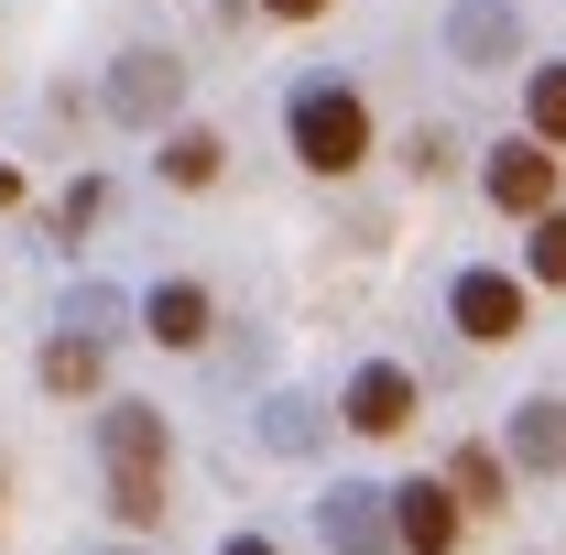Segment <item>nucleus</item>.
<instances>
[{
    "mask_svg": "<svg viewBox=\"0 0 566 555\" xmlns=\"http://www.w3.org/2000/svg\"><path fill=\"white\" fill-rule=\"evenodd\" d=\"M283 132H294V153H305L316 175H349L359 153H370V109H359L349 87H294Z\"/></svg>",
    "mask_w": 566,
    "mask_h": 555,
    "instance_id": "obj_1",
    "label": "nucleus"
},
{
    "mask_svg": "<svg viewBox=\"0 0 566 555\" xmlns=\"http://www.w3.org/2000/svg\"><path fill=\"white\" fill-rule=\"evenodd\" d=\"M316 534H327L338 555H403V534H392V490H370V480H327Z\"/></svg>",
    "mask_w": 566,
    "mask_h": 555,
    "instance_id": "obj_2",
    "label": "nucleus"
},
{
    "mask_svg": "<svg viewBox=\"0 0 566 555\" xmlns=\"http://www.w3.org/2000/svg\"><path fill=\"white\" fill-rule=\"evenodd\" d=\"M175 98H186V66H175V55H153V44L109 66V121H132V132L175 121Z\"/></svg>",
    "mask_w": 566,
    "mask_h": 555,
    "instance_id": "obj_3",
    "label": "nucleus"
},
{
    "mask_svg": "<svg viewBox=\"0 0 566 555\" xmlns=\"http://www.w3.org/2000/svg\"><path fill=\"white\" fill-rule=\"evenodd\" d=\"M447 316H458V338L501 348V338H523V283L512 273H458L447 283Z\"/></svg>",
    "mask_w": 566,
    "mask_h": 555,
    "instance_id": "obj_4",
    "label": "nucleus"
},
{
    "mask_svg": "<svg viewBox=\"0 0 566 555\" xmlns=\"http://www.w3.org/2000/svg\"><path fill=\"white\" fill-rule=\"evenodd\" d=\"M458 490L447 480H403L392 490V534H403V555H458Z\"/></svg>",
    "mask_w": 566,
    "mask_h": 555,
    "instance_id": "obj_5",
    "label": "nucleus"
},
{
    "mask_svg": "<svg viewBox=\"0 0 566 555\" xmlns=\"http://www.w3.org/2000/svg\"><path fill=\"white\" fill-rule=\"evenodd\" d=\"M447 55H458V66H512V55H523V11H512V0H458V11H447Z\"/></svg>",
    "mask_w": 566,
    "mask_h": 555,
    "instance_id": "obj_6",
    "label": "nucleus"
},
{
    "mask_svg": "<svg viewBox=\"0 0 566 555\" xmlns=\"http://www.w3.org/2000/svg\"><path fill=\"white\" fill-rule=\"evenodd\" d=\"M491 208H512V218L556 208V142H501L491 153Z\"/></svg>",
    "mask_w": 566,
    "mask_h": 555,
    "instance_id": "obj_7",
    "label": "nucleus"
},
{
    "mask_svg": "<svg viewBox=\"0 0 566 555\" xmlns=\"http://www.w3.org/2000/svg\"><path fill=\"white\" fill-rule=\"evenodd\" d=\"M338 425H359V436H403L415 425V370L403 359H370L349 381V404H338Z\"/></svg>",
    "mask_w": 566,
    "mask_h": 555,
    "instance_id": "obj_8",
    "label": "nucleus"
},
{
    "mask_svg": "<svg viewBox=\"0 0 566 555\" xmlns=\"http://www.w3.org/2000/svg\"><path fill=\"white\" fill-rule=\"evenodd\" d=\"M98 458L109 469H164V415L153 404H109L98 415Z\"/></svg>",
    "mask_w": 566,
    "mask_h": 555,
    "instance_id": "obj_9",
    "label": "nucleus"
},
{
    "mask_svg": "<svg viewBox=\"0 0 566 555\" xmlns=\"http://www.w3.org/2000/svg\"><path fill=\"white\" fill-rule=\"evenodd\" d=\"M142 327H153V338L164 348H208V294H197V283H153V294H142Z\"/></svg>",
    "mask_w": 566,
    "mask_h": 555,
    "instance_id": "obj_10",
    "label": "nucleus"
},
{
    "mask_svg": "<svg viewBox=\"0 0 566 555\" xmlns=\"http://www.w3.org/2000/svg\"><path fill=\"white\" fill-rule=\"evenodd\" d=\"M512 458H523V469H566V404L556 392H534V404L512 415Z\"/></svg>",
    "mask_w": 566,
    "mask_h": 555,
    "instance_id": "obj_11",
    "label": "nucleus"
},
{
    "mask_svg": "<svg viewBox=\"0 0 566 555\" xmlns=\"http://www.w3.org/2000/svg\"><path fill=\"white\" fill-rule=\"evenodd\" d=\"M164 186H218V132H164Z\"/></svg>",
    "mask_w": 566,
    "mask_h": 555,
    "instance_id": "obj_12",
    "label": "nucleus"
},
{
    "mask_svg": "<svg viewBox=\"0 0 566 555\" xmlns=\"http://www.w3.org/2000/svg\"><path fill=\"white\" fill-rule=\"evenodd\" d=\"M447 490H458L469 512H501V447H458V458H447Z\"/></svg>",
    "mask_w": 566,
    "mask_h": 555,
    "instance_id": "obj_13",
    "label": "nucleus"
},
{
    "mask_svg": "<svg viewBox=\"0 0 566 555\" xmlns=\"http://www.w3.org/2000/svg\"><path fill=\"white\" fill-rule=\"evenodd\" d=\"M44 392H98V338H76V327H66V338L44 348Z\"/></svg>",
    "mask_w": 566,
    "mask_h": 555,
    "instance_id": "obj_14",
    "label": "nucleus"
},
{
    "mask_svg": "<svg viewBox=\"0 0 566 555\" xmlns=\"http://www.w3.org/2000/svg\"><path fill=\"white\" fill-rule=\"evenodd\" d=\"M120 316H132V305H120L109 283H76V294H66V327H76V338H98V348L120 338Z\"/></svg>",
    "mask_w": 566,
    "mask_h": 555,
    "instance_id": "obj_15",
    "label": "nucleus"
},
{
    "mask_svg": "<svg viewBox=\"0 0 566 555\" xmlns=\"http://www.w3.org/2000/svg\"><path fill=\"white\" fill-rule=\"evenodd\" d=\"M109 512L120 523H164V469H109Z\"/></svg>",
    "mask_w": 566,
    "mask_h": 555,
    "instance_id": "obj_16",
    "label": "nucleus"
},
{
    "mask_svg": "<svg viewBox=\"0 0 566 555\" xmlns=\"http://www.w3.org/2000/svg\"><path fill=\"white\" fill-rule=\"evenodd\" d=\"M523 109H534V142H556V153H566V66H534Z\"/></svg>",
    "mask_w": 566,
    "mask_h": 555,
    "instance_id": "obj_17",
    "label": "nucleus"
},
{
    "mask_svg": "<svg viewBox=\"0 0 566 555\" xmlns=\"http://www.w3.org/2000/svg\"><path fill=\"white\" fill-rule=\"evenodd\" d=\"M262 436H273L283 458H305V447H316V404H294V392H273V404H262Z\"/></svg>",
    "mask_w": 566,
    "mask_h": 555,
    "instance_id": "obj_18",
    "label": "nucleus"
},
{
    "mask_svg": "<svg viewBox=\"0 0 566 555\" xmlns=\"http://www.w3.org/2000/svg\"><path fill=\"white\" fill-rule=\"evenodd\" d=\"M534 283H566V208L534 218Z\"/></svg>",
    "mask_w": 566,
    "mask_h": 555,
    "instance_id": "obj_19",
    "label": "nucleus"
},
{
    "mask_svg": "<svg viewBox=\"0 0 566 555\" xmlns=\"http://www.w3.org/2000/svg\"><path fill=\"white\" fill-rule=\"evenodd\" d=\"M98 208H109V186H66V208H55V229H98Z\"/></svg>",
    "mask_w": 566,
    "mask_h": 555,
    "instance_id": "obj_20",
    "label": "nucleus"
},
{
    "mask_svg": "<svg viewBox=\"0 0 566 555\" xmlns=\"http://www.w3.org/2000/svg\"><path fill=\"white\" fill-rule=\"evenodd\" d=\"M262 11H283V22H316V11H327V0H262Z\"/></svg>",
    "mask_w": 566,
    "mask_h": 555,
    "instance_id": "obj_21",
    "label": "nucleus"
},
{
    "mask_svg": "<svg viewBox=\"0 0 566 555\" xmlns=\"http://www.w3.org/2000/svg\"><path fill=\"white\" fill-rule=\"evenodd\" d=\"M218 555H273V545H262V534H229V545H218Z\"/></svg>",
    "mask_w": 566,
    "mask_h": 555,
    "instance_id": "obj_22",
    "label": "nucleus"
},
{
    "mask_svg": "<svg viewBox=\"0 0 566 555\" xmlns=\"http://www.w3.org/2000/svg\"><path fill=\"white\" fill-rule=\"evenodd\" d=\"M11 197H22V175H11V164H0V208H11Z\"/></svg>",
    "mask_w": 566,
    "mask_h": 555,
    "instance_id": "obj_23",
    "label": "nucleus"
}]
</instances>
